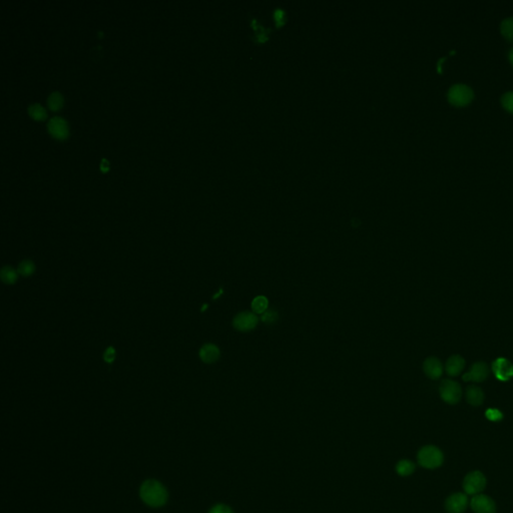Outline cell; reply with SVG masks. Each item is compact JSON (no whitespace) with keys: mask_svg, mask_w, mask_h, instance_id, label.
Here are the masks:
<instances>
[{"mask_svg":"<svg viewBox=\"0 0 513 513\" xmlns=\"http://www.w3.org/2000/svg\"><path fill=\"white\" fill-rule=\"evenodd\" d=\"M142 499L152 507L162 506L167 499L165 488L155 480H148L141 487Z\"/></svg>","mask_w":513,"mask_h":513,"instance_id":"cell-1","label":"cell"},{"mask_svg":"<svg viewBox=\"0 0 513 513\" xmlns=\"http://www.w3.org/2000/svg\"><path fill=\"white\" fill-rule=\"evenodd\" d=\"M448 102L454 106L462 107L471 103L474 99V93L471 88L465 84H455L448 91Z\"/></svg>","mask_w":513,"mask_h":513,"instance_id":"cell-2","label":"cell"},{"mask_svg":"<svg viewBox=\"0 0 513 513\" xmlns=\"http://www.w3.org/2000/svg\"><path fill=\"white\" fill-rule=\"evenodd\" d=\"M443 453L435 446H425L418 453V462L422 467L435 469L442 465Z\"/></svg>","mask_w":513,"mask_h":513,"instance_id":"cell-3","label":"cell"},{"mask_svg":"<svg viewBox=\"0 0 513 513\" xmlns=\"http://www.w3.org/2000/svg\"><path fill=\"white\" fill-rule=\"evenodd\" d=\"M486 486V478L479 471H473L466 475L463 481L464 491L469 495L479 494Z\"/></svg>","mask_w":513,"mask_h":513,"instance_id":"cell-4","label":"cell"},{"mask_svg":"<svg viewBox=\"0 0 513 513\" xmlns=\"http://www.w3.org/2000/svg\"><path fill=\"white\" fill-rule=\"evenodd\" d=\"M441 398L448 404H456L461 399L462 390L460 385L452 380H445L440 386Z\"/></svg>","mask_w":513,"mask_h":513,"instance_id":"cell-5","label":"cell"},{"mask_svg":"<svg viewBox=\"0 0 513 513\" xmlns=\"http://www.w3.org/2000/svg\"><path fill=\"white\" fill-rule=\"evenodd\" d=\"M471 508L475 513H495L496 511V505L494 501L482 494L474 495L470 502Z\"/></svg>","mask_w":513,"mask_h":513,"instance_id":"cell-6","label":"cell"},{"mask_svg":"<svg viewBox=\"0 0 513 513\" xmlns=\"http://www.w3.org/2000/svg\"><path fill=\"white\" fill-rule=\"evenodd\" d=\"M492 371L500 381H508L513 377V365L505 358H497L492 363Z\"/></svg>","mask_w":513,"mask_h":513,"instance_id":"cell-7","label":"cell"},{"mask_svg":"<svg viewBox=\"0 0 513 513\" xmlns=\"http://www.w3.org/2000/svg\"><path fill=\"white\" fill-rule=\"evenodd\" d=\"M489 375V368L484 362H477L472 365L470 370L463 375L464 381L483 382Z\"/></svg>","mask_w":513,"mask_h":513,"instance_id":"cell-8","label":"cell"},{"mask_svg":"<svg viewBox=\"0 0 513 513\" xmlns=\"http://www.w3.org/2000/svg\"><path fill=\"white\" fill-rule=\"evenodd\" d=\"M233 324L237 330L241 332H248L256 327L258 318L255 314H252L250 312H243L235 317Z\"/></svg>","mask_w":513,"mask_h":513,"instance_id":"cell-9","label":"cell"},{"mask_svg":"<svg viewBox=\"0 0 513 513\" xmlns=\"http://www.w3.org/2000/svg\"><path fill=\"white\" fill-rule=\"evenodd\" d=\"M48 130L52 137L63 140L68 136V124L64 118L61 116H53L48 123Z\"/></svg>","mask_w":513,"mask_h":513,"instance_id":"cell-10","label":"cell"},{"mask_svg":"<svg viewBox=\"0 0 513 513\" xmlns=\"http://www.w3.org/2000/svg\"><path fill=\"white\" fill-rule=\"evenodd\" d=\"M468 504V498L463 493H455L449 496L445 502V508L448 513H463Z\"/></svg>","mask_w":513,"mask_h":513,"instance_id":"cell-11","label":"cell"},{"mask_svg":"<svg viewBox=\"0 0 513 513\" xmlns=\"http://www.w3.org/2000/svg\"><path fill=\"white\" fill-rule=\"evenodd\" d=\"M423 369H424L425 374L431 379H438L439 377H441L442 372H443V367H442L441 362L434 357H430V358L425 360L424 365H423Z\"/></svg>","mask_w":513,"mask_h":513,"instance_id":"cell-12","label":"cell"},{"mask_svg":"<svg viewBox=\"0 0 513 513\" xmlns=\"http://www.w3.org/2000/svg\"><path fill=\"white\" fill-rule=\"evenodd\" d=\"M464 366H465L464 359L462 358L461 356L455 355V356H452L447 360L446 365H445V370L449 376L454 377V376H457L461 373L464 369Z\"/></svg>","mask_w":513,"mask_h":513,"instance_id":"cell-13","label":"cell"},{"mask_svg":"<svg viewBox=\"0 0 513 513\" xmlns=\"http://www.w3.org/2000/svg\"><path fill=\"white\" fill-rule=\"evenodd\" d=\"M200 357L205 363L211 364L219 359L220 350L213 344H205L200 351Z\"/></svg>","mask_w":513,"mask_h":513,"instance_id":"cell-14","label":"cell"},{"mask_svg":"<svg viewBox=\"0 0 513 513\" xmlns=\"http://www.w3.org/2000/svg\"><path fill=\"white\" fill-rule=\"evenodd\" d=\"M466 399L470 405L477 407L483 403L484 393L480 388L476 386H470L466 391Z\"/></svg>","mask_w":513,"mask_h":513,"instance_id":"cell-15","label":"cell"},{"mask_svg":"<svg viewBox=\"0 0 513 513\" xmlns=\"http://www.w3.org/2000/svg\"><path fill=\"white\" fill-rule=\"evenodd\" d=\"M0 277H1L2 282L7 285H12L17 280V274L11 267H4L1 270Z\"/></svg>","mask_w":513,"mask_h":513,"instance_id":"cell-16","label":"cell"},{"mask_svg":"<svg viewBox=\"0 0 513 513\" xmlns=\"http://www.w3.org/2000/svg\"><path fill=\"white\" fill-rule=\"evenodd\" d=\"M500 30L502 35L508 41L513 42V17H508L501 22Z\"/></svg>","mask_w":513,"mask_h":513,"instance_id":"cell-17","label":"cell"},{"mask_svg":"<svg viewBox=\"0 0 513 513\" xmlns=\"http://www.w3.org/2000/svg\"><path fill=\"white\" fill-rule=\"evenodd\" d=\"M28 112L31 117L34 119H44L47 117V110L46 108L40 105L39 103H32L28 106Z\"/></svg>","mask_w":513,"mask_h":513,"instance_id":"cell-18","label":"cell"},{"mask_svg":"<svg viewBox=\"0 0 513 513\" xmlns=\"http://www.w3.org/2000/svg\"><path fill=\"white\" fill-rule=\"evenodd\" d=\"M396 470L399 475L408 476L414 472L415 465L413 462L409 461V460H401V461L398 462V464L396 466Z\"/></svg>","mask_w":513,"mask_h":513,"instance_id":"cell-19","label":"cell"},{"mask_svg":"<svg viewBox=\"0 0 513 513\" xmlns=\"http://www.w3.org/2000/svg\"><path fill=\"white\" fill-rule=\"evenodd\" d=\"M269 301L265 296H258L252 302V309L256 314H263L267 311Z\"/></svg>","mask_w":513,"mask_h":513,"instance_id":"cell-20","label":"cell"},{"mask_svg":"<svg viewBox=\"0 0 513 513\" xmlns=\"http://www.w3.org/2000/svg\"><path fill=\"white\" fill-rule=\"evenodd\" d=\"M48 104L52 110L59 109L63 104V98L59 92H53L48 98Z\"/></svg>","mask_w":513,"mask_h":513,"instance_id":"cell-21","label":"cell"},{"mask_svg":"<svg viewBox=\"0 0 513 513\" xmlns=\"http://www.w3.org/2000/svg\"><path fill=\"white\" fill-rule=\"evenodd\" d=\"M34 270H35V266H34L33 262H31L30 260L22 261L20 263V265L18 266V273L24 277H28L31 274H33Z\"/></svg>","mask_w":513,"mask_h":513,"instance_id":"cell-22","label":"cell"},{"mask_svg":"<svg viewBox=\"0 0 513 513\" xmlns=\"http://www.w3.org/2000/svg\"><path fill=\"white\" fill-rule=\"evenodd\" d=\"M502 106L510 113H513V92L506 93L501 98Z\"/></svg>","mask_w":513,"mask_h":513,"instance_id":"cell-23","label":"cell"},{"mask_svg":"<svg viewBox=\"0 0 513 513\" xmlns=\"http://www.w3.org/2000/svg\"><path fill=\"white\" fill-rule=\"evenodd\" d=\"M485 416H486V418L488 420H490L492 422H498V421H500L503 418L502 413L498 410V409H495V408H490V409L486 410Z\"/></svg>","mask_w":513,"mask_h":513,"instance_id":"cell-24","label":"cell"},{"mask_svg":"<svg viewBox=\"0 0 513 513\" xmlns=\"http://www.w3.org/2000/svg\"><path fill=\"white\" fill-rule=\"evenodd\" d=\"M103 359L107 363H111L113 360L115 359V350L112 347L107 348L103 354Z\"/></svg>","mask_w":513,"mask_h":513,"instance_id":"cell-25","label":"cell"},{"mask_svg":"<svg viewBox=\"0 0 513 513\" xmlns=\"http://www.w3.org/2000/svg\"><path fill=\"white\" fill-rule=\"evenodd\" d=\"M209 513H233V511L231 510L230 507L224 505V504H219V505H216L213 506Z\"/></svg>","mask_w":513,"mask_h":513,"instance_id":"cell-26","label":"cell"},{"mask_svg":"<svg viewBox=\"0 0 513 513\" xmlns=\"http://www.w3.org/2000/svg\"><path fill=\"white\" fill-rule=\"evenodd\" d=\"M276 317H277V315H276V313H275V312H273V311H269V312H267V313H265V314L263 315L262 320H263L264 322H267V323H272V322H274V321L276 320Z\"/></svg>","mask_w":513,"mask_h":513,"instance_id":"cell-27","label":"cell"},{"mask_svg":"<svg viewBox=\"0 0 513 513\" xmlns=\"http://www.w3.org/2000/svg\"><path fill=\"white\" fill-rule=\"evenodd\" d=\"M101 168H102L103 170H107V168H108V161H107L106 159H103V160H102V163H101Z\"/></svg>","mask_w":513,"mask_h":513,"instance_id":"cell-28","label":"cell"},{"mask_svg":"<svg viewBox=\"0 0 513 513\" xmlns=\"http://www.w3.org/2000/svg\"><path fill=\"white\" fill-rule=\"evenodd\" d=\"M508 58H509V61L511 62L513 66V48L510 50V52L508 53Z\"/></svg>","mask_w":513,"mask_h":513,"instance_id":"cell-29","label":"cell"}]
</instances>
